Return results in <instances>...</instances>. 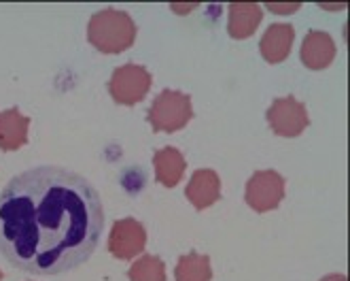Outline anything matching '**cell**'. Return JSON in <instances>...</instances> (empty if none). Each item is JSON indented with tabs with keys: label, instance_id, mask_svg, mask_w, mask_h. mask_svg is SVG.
I'll return each instance as SVG.
<instances>
[{
	"label": "cell",
	"instance_id": "3",
	"mask_svg": "<svg viewBox=\"0 0 350 281\" xmlns=\"http://www.w3.org/2000/svg\"><path fill=\"white\" fill-rule=\"evenodd\" d=\"M193 117L191 96L178 90H161L147 113L153 132H178Z\"/></svg>",
	"mask_w": 350,
	"mask_h": 281
},
{
	"label": "cell",
	"instance_id": "4",
	"mask_svg": "<svg viewBox=\"0 0 350 281\" xmlns=\"http://www.w3.org/2000/svg\"><path fill=\"white\" fill-rule=\"evenodd\" d=\"M151 84H153L151 73L145 66L130 62L113 71L109 92L117 105L134 107L136 103H142L147 98Z\"/></svg>",
	"mask_w": 350,
	"mask_h": 281
},
{
	"label": "cell",
	"instance_id": "9",
	"mask_svg": "<svg viewBox=\"0 0 350 281\" xmlns=\"http://www.w3.org/2000/svg\"><path fill=\"white\" fill-rule=\"evenodd\" d=\"M189 203L198 209L204 211L211 205H215L221 198V179L213 169H200L191 175L187 190H185Z\"/></svg>",
	"mask_w": 350,
	"mask_h": 281
},
{
	"label": "cell",
	"instance_id": "1",
	"mask_svg": "<svg viewBox=\"0 0 350 281\" xmlns=\"http://www.w3.org/2000/svg\"><path fill=\"white\" fill-rule=\"evenodd\" d=\"M105 207L90 179L64 167H34L0 192V254L28 275L53 277L94 256Z\"/></svg>",
	"mask_w": 350,
	"mask_h": 281
},
{
	"label": "cell",
	"instance_id": "2",
	"mask_svg": "<svg viewBox=\"0 0 350 281\" xmlns=\"http://www.w3.org/2000/svg\"><path fill=\"white\" fill-rule=\"evenodd\" d=\"M88 41L102 53H121L134 45L136 24L126 11L102 9L90 19Z\"/></svg>",
	"mask_w": 350,
	"mask_h": 281
},
{
	"label": "cell",
	"instance_id": "8",
	"mask_svg": "<svg viewBox=\"0 0 350 281\" xmlns=\"http://www.w3.org/2000/svg\"><path fill=\"white\" fill-rule=\"evenodd\" d=\"M336 43L334 38L323 30H310L301 43V64L310 71H323L334 62L336 58Z\"/></svg>",
	"mask_w": 350,
	"mask_h": 281
},
{
	"label": "cell",
	"instance_id": "11",
	"mask_svg": "<svg viewBox=\"0 0 350 281\" xmlns=\"http://www.w3.org/2000/svg\"><path fill=\"white\" fill-rule=\"evenodd\" d=\"M30 117L19 113L17 107L0 111V149L17 151L28 143Z\"/></svg>",
	"mask_w": 350,
	"mask_h": 281
},
{
	"label": "cell",
	"instance_id": "5",
	"mask_svg": "<svg viewBox=\"0 0 350 281\" xmlns=\"http://www.w3.org/2000/svg\"><path fill=\"white\" fill-rule=\"evenodd\" d=\"M246 205L255 213H267L276 209L284 198V177L276 171H257L246 182Z\"/></svg>",
	"mask_w": 350,
	"mask_h": 281
},
{
	"label": "cell",
	"instance_id": "7",
	"mask_svg": "<svg viewBox=\"0 0 350 281\" xmlns=\"http://www.w3.org/2000/svg\"><path fill=\"white\" fill-rule=\"evenodd\" d=\"M147 230L134 217H123L113 224L109 234V252L119 260H132L145 252Z\"/></svg>",
	"mask_w": 350,
	"mask_h": 281
},
{
	"label": "cell",
	"instance_id": "13",
	"mask_svg": "<svg viewBox=\"0 0 350 281\" xmlns=\"http://www.w3.org/2000/svg\"><path fill=\"white\" fill-rule=\"evenodd\" d=\"M153 167H155V179L166 188H176L187 169L185 156L176 147H163L153 154Z\"/></svg>",
	"mask_w": 350,
	"mask_h": 281
},
{
	"label": "cell",
	"instance_id": "16",
	"mask_svg": "<svg viewBox=\"0 0 350 281\" xmlns=\"http://www.w3.org/2000/svg\"><path fill=\"white\" fill-rule=\"evenodd\" d=\"M270 9L276 11V13H293V11L299 9V5H289V7H276V5H270Z\"/></svg>",
	"mask_w": 350,
	"mask_h": 281
},
{
	"label": "cell",
	"instance_id": "10",
	"mask_svg": "<svg viewBox=\"0 0 350 281\" xmlns=\"http://www.w3.org/2000/svg\"><path fill=\"white\" fill-rule=\"evenodd\" d=\"M295 41V28L291 24H272L259 41V49L265 62L280 64L289 58Z\"/></svg>",
	"mask_w": 350,
	"mask_h": 281
},
{
	"label": "cell",
	"instance_id": "6",
	"mask_svg": "<svg viewBox=\"0 0 350 281\" xmlns=\"http://www.w3.org/2000/svg\"><path fill=\"white\" fill-rule=\"evenodd\" d=\"M267 124H270L274 134L293 138V136H299L310 126V117H308L306 105L289 94V96L276 98L272 107L267 109Z\"/></svg>",
	"mask_w": 350,
	"mask_h": 281
},
{
	"label": "cell",
	"instance_id": "18",
	"mask_svg": "<svg viewBox=\"0 0 350 281\" xmlns=\"http://www.w3.org/2000/svg\"><path fill=\"white\" fill-rule=\"evenodd\" d=\"M0 281H3V271H0Z\"/></svg>",
	"mask_w": 350,
	"mask_h": 281
},
{
	"label": "cell",
	"instance_id": "12",
	"mask_svg": "<svg viewBox=\"0 0 350 281\" xmlns=\"http://www.w3.org/2000/svg\"><path fill=\"white\" fill-rule=\"evenodd\" d=\"M263 19V9L257 3H234L228 13V32L232 38H249Z\"/></svg>",
	"mask_w": 350,
	"mask_h": 281
},
{
	"label": "cell",
	"instance_id": "15",
	"mask_svg": "<svg viewBox=\"0 0 350 281\" xmlns=\"http://www.w3.org/2000/svg\"><path fill=\"white\" fill-rule=\"evenodd\" d=\"M130 281H166V265L157 256H142L128 271Z\"/></svg>",
	"mask_w": 350,
	"mask_h": 281
},
{
	"label": "cell",
	"instance_id": "17",
	"mask_svg": "<svg viewBox=\"0 0 350 281\" xmlns=\"http://www.w3.org/2000/svg\"><path fill=\"white\" fill-rule=\"evenodd\" d=\"M321 281H348L346 275H340V273H334V275H325Z\"/></svg>",
	"mask_w": 350,
	"mask_h": 281
},
{
	"label": "cell",
	"instance_id": "14",
	"mask_svg": "<svg viewBox=\"0 0 350 281\" xmlns=\"http://www.w3.org/2000/svg\"><path fill=\"white\" fill-rule=\"evenodd\" d=\"M176 281H211L213 269H211V258L202 256L198 252H189L187 256L178 258V265L174 269Z\"/></svg>",
	"mask_w": 350,
	"mask_h": 281
}]
</instances>
